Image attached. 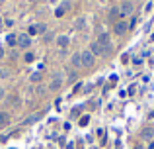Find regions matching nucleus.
Masks as SVG:
<instances>
[{
	"label": "nucleus",
	"mask_w": 154,
	"mask_h": 149,
	"mask_svg": "<svg viewBox=\"0 0 154 149\" xmlns=\"http://www.w3.org/2000/svg\"><path fill=\"white\" fill-rule=\"evenodd\" d=\"M63 73H55L53 75V79H51V83H49V90H53V92H57L60 86H63Z\"/></svg>",
	"instance_id": "nucleus-1"
},
{
	"label": "nucleus",
	"mask_w": 154,
	"mask_h": 149,
	"mask_svg": "<svg viewBox=\"0 0 154 149\" xmlns=\"http://www.w3.org/2000/svg\"><path fill=\"white\" fill-rule=\"evenodd\" d=\"M16 43H18L20 49H27V47L31 45V37L27 34H18V37H16Z\"/></svg>",
	"instance_id": "nucleus-2"
},
{
	"label": "nucleus",
	"mask_w": 154,
	"mask_h": 149,
	"mask_svg": "<svg viewBox=\"0 0 154 149\" xmlns=\"http://www.w3.org/2000/svg\"><path fill=\"white\" fill-rule=\"evenodd\" d=\"M80 59H82V65L84 67H92L94 65V55H92V51L90 49H86V51H82V53H80Z\"/></svg>",
	"instance_id": "nucleus-3"
},
{
	"label": "nucleus",
	"mask_w": 154,
	"mask_h": 149,
	"mask_svg": "<svg viewBox=\"0 0 154 149\" xmlns=\"http://www.w3.org/2000/svg\"><path fill=\"white\" fill-rule=\"evenodd\" d=\"M127 30H129V24H127V22H117L115 28H113V31H115L117 35H123Z\"/></svg>",
	"instance_id": "nucleus-4"
},
{
	"label": "nucleus",
	"mask_w": 154,
	"mask_h": 149,
	"mask_svg": "<svg viewBox=\"0 0 154 149\" xmlns=\"http://www.w3.org/2000/svg\"><path fill=\"white\" fill-rule=\"evenodd\" d=\"M131 12H133V2H127V0H125L123 6L119 8V14L121 16H127V14H131Z\"/></svg>",
	"instance_id": "nucleus-5"
},
{
	"label": "nucleus",
	"mask_w": 154,
	"mask_h": 149,
	"mask_svg": "<svg viewBox=\"0 0 154 149\" xmlns=\"http://www.w3.org/2000/svg\"><path fill=\"white\" fill-rule=\"evenodd\" d=\"M90 51H92V55H94V57H96V55H103V47L100 45L98 41H94L90 45Z\"/></svg>",
	"instance_id": "nucleus-6"
},
{
	"label": "nucleus",
	"mask_w": 154,
	"mask_h": 149,
	"mask_svg": "<svg viewBox=\"0 0 154 149\" xmlns=\"http://www.w3.org/2000/svg\"><path fill=\"white\" fill-rule=\"evenodd\" d=\"M82 65V59H80V53H74L72 55V67H80Z\"/></svg>",
	"instance_id": "nucleus-7"
},
{
	"label": "nucleus",
	"mask_w": 154,
	"mask_h": 149,
	"mask_svg": "<svg viewBox=\"0 0 154 149\" xmlns=\"http://www.w3.org/2000/svg\"><path fill=\"white\" fill-rule=\"evenodd\" d=\"M57 41H59V45L63 47V49H66V45H68V37H66V35H60Z\"/></svg>",
	"instance_id": "nucleus-8"
},
{
	"label": "nucleus",
	"mask_w": 154,
	"mask_h": 149,
	"mask_svg": "<svg viewBox=\"0 0 154 149\" xmlns=\"http://www.w3.org/2000/svg\"><path fill=\"white\" fill-rule=\"evenodd\" d=\"M8 122H10V116H8L6 112H0V124H2V126H6Z\"/></svg>",
	"instance_id": "nucleus-9"
},
{
	"label": "nucleus",
	"mask_w": 154,
	"mask_h": 149,
	"mask_svg": "<svg viewBox=\"0 0 154 149\" xmlns=\"http://www.w3.org/2000/svg\"><path fill=\"white\" fill-rule=\"evenodd\" d=\"M0 76H2V79H8V76H10V69H6V67H0Z\"/></svg>",
	"instance_id": "nucleus-10"
},
{
	"label": "nucleus",
	"mask_w": 154,
	"mask_h": 149,
	"mask_svg": "<svg viewBox=\"0 0 154 149\" xmlns=\"http://www.w3.org/2000/svg\"><path fill=\"white\" fill-rule=\"evenodd\" d=\"M152 134H154L152 128H146V130L143 131V138H144V139H150V138H152Z\"/></svg>",
	"instance_id": "nucleus-11"
},
{
	"label": "nucleus",
	"mask_w": 154,
	"mask_h": 149,
	"mask_svg": "<svg viewBox=\"0 0 154 149\" xmlns=\"http://www.w3.org/2000/svg\"><path fill=\"white\" fill-rule=\"evenodd\" d=\"M35 34H39V30H37V26L33 24V26H29V30H27V35L31 37V35H35Z\"/></svg>",
	"instance_id": "nucleus-12"
},
{
	"label": "nucleus",
	"mask_w": 154,
	"mask_h": 149,
	"mask_svg": "<svg viewBox=\"0 0 154 149\" xmlns=\"http://www.w3.org/2000/svg\"><path fill=\"white\" fill-rule=\"evenodd\" d=\"M117 16H121V14H119V8H111V12H109V18H117Z\"/></svg>",
	"instance_id": "nucleus-13"
},
{
	"label": "nucleus",
	"mask_w": 154,
	"mask_h": 149,
	"mask_svg": "<svg viewBox=\"0 0 154 149\" xmlns=\"http://www.w3.org/2000/svg\"><path fill=\"white\" fill-rule=\"evenodd\" d=\"M31 80H33V83H39V80H41V73H33L31 75Z\"/></svg>",
	"instance_id": "nucleus-14"
},
{
	"label": "nucleus",
	"mask_w": 154,
	"mask_h": 149,
	"mask_svg": "<svg viewBox=\"0 0 154 149\" xmlns=\"http://www.w3.org/2000/svg\"><path fill=\"white\" fill-rule=\"evenodd\" d=\"M37 30L41 31V34H47V26L45 24H37Z\"/></svg>",
	"instance_id": "nucleus-15"
},
{
	"label": "nucleus",
	"mask_w": 154,
	"mask_h": 149,
	"mask_svg": "<svg viewBox=\"0 0 154 149\" xmlns=\"http://www.w3.org/2000/svg\"><path fill=\"white\" fill-rule=\"evenodd\" d=\"M51 39H55V34L49 31V34H45V41H51Z\"/></svg>",
	"instance_id": "nucleus-16"
},
{
	"label": "nucleus",
	"mask_w": 154,
	"mask_h": 149,
	"mask_svg": "<svg viewBox=\"0 0 154 149\" xmlns=\"http://www.w3.org/2000/svg\"><path fill=\"white\" fill-rule=\"evenodd\" d=\"M8 43H10V45H16V37L14 35H8Z\"/></svg>",
	"instance_id": "nucleus-17"
},
{
	"label": "nucleus",
	"mask_w": 154,
	"mask_h": 149,
	"mask_svg": "<svg viewBox=\"0 0 154 149\" xmlns=\"http://www.w3.org/2000/svg\"><path fill=\"white\" fill-rule=\"evenodd\" d=\"M76 26H78V28H84V26H86V22H84V18H80L78 22H76Z\"/></svg>",
	"instance_id": "nucleus-18"
},
{
	"label": "nucleus",
	"mask_w": 154,
	"mask_h": 149,
	"mask_svg": "<svg viewBox=\"0 0 154 149\" xmlns=\"http://www.w3.org/2000/svg\"><path fill=\"white\" fill-rule=\"evenodd\" d=\"M60 8H63V10H64V12H66V10H68V8H70V4H68V2H63V6H60Z\"/></svg>",
	"instance_id": "nucleus-19"
},
{
	"label": "nucleus",
	"mask_w": 154,
	"mask_h": 149,
	"mask_svg": "<svg viewBox=\"0 0 154 149\" xmlns=\"http://www.w3.org/2000/svg\"><path fill=\"white\" fill-rule=\"evenodd\" d=\"M10 102L14 104V106H18V104H20V98H10Z\"/></svg>",
	"instance_id": "nucleus-20"
},
{
	"label": "nucleus",
	"mask_w": 154,
	"mask_h": 149,
	"mask_svg": "<svg viewBox=\"0 0 154 149\" xmlns=\"http://www.w3.org/2000/svg\"><path fill=\"white\" fill-rule=\"evenodd\" d=\"M80 124H82V126H86V124H88V116H84V118L80 120Z\"/></svg>",
	"instance_id": "nucleus-21"
},
{
	"label": "nucleus",
	"mask_w": 154,
	"mask_h": 149,
	"mask_svg": "<svg viewBox=\"0 0 154 149\" xmlns=\"http://www.w3.org/2000/svg\"><path fill=\"white\" fill-rule=\"evenodd\" d=\"M4 94H6V92H4V88H0V98H4Z\"/></svg>",
	"instance_id": "nucleus-22"
},
{
	"label": "nucleus",
	"mask_w": 154,
	"mask_h": 149,
	"mask_svg": "<svg viewBox=\"0 0 154 149\" xmlns=\"http://www.w3.org/2000/svg\"><path fill=\"white\" fill-rule=\"evenodd\" d=\"M0 59H4V49L0 47Z\"/></svg>",
	"instance_id": "nucleus-23"
},
{
	"label": "nucleus",
	"mask_w": 154,
	"mask_h": 149,
	"mask_svg": "<svg viewBox=\"0 0 154 149\" xmlns=\"http://www.w3.org/2000/svg\"><path fill=\"white\" fill-rule=\"evenodd\" d=\"M135 149H144V147H143V145H137V147H135Z\"/></svg>",
	"instance_id": "nucleus-24"
},
{
	"label": "nucleus",
	"mask_w": 154,
	"mask_h": 149,
	"mask_svg": "<svg viewBox=\"0 0 154 149\" xmlns=\"http://www.w3.org/2000/svg\"><path fill=\"white\" fill-rule=\"evenodd\" d=\"M0 30H2V18H0Z\"/></svg>",
	"instance_id": "nucleus-25"
},
{
	"label": "nucleus",
	"mask_w": 154,
	"mask_h": 149,
	"mask_svg": "<svg viewBox=\"0 0 154 149\" xmlns=\"http://www.w3.org/2000/svg\"><path fill=\"white\" fill-rule=\"evenodd\" d=\"M2 2H6V0H0V4H2Z\"/></svg>",
	"instance_id": "nucleus-26"
}]
</instances>
